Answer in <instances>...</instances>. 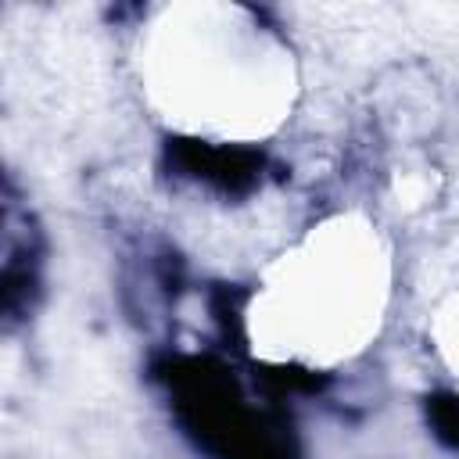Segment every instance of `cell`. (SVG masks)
Returning a JSON list of instances; mask_svg holds the SVG:
<instances>
[{
    "label": "cell",
    "mask_w": 459,
    "mask_h": 459,
    "mask_svg": "<svg viewBox=\"0 0 459 459\" xmlns=\"http://www.w3.org/2000/svg\"><path fill=\"white\" fill-rule=\"evenodd\" d=\"M151 122L204 147H255L294 115L301 72L290 39L240 4H165L133 47Z\"/></svg>",
    "instance_id": "1"
},
{
    "label": "cell",
    "mask_w": 459,
    "mask_h": 459,
    "mask_svg": "<svg viewBox=\"0 0 459 459\" xmlns=\"http://www.w3.org/2000/svg\"><path fill=\"white\" fill-rule=\"evenodd\" d=\"M394 276V244L373 215L316 219L258 269L244 301L247 351L301 373L351 366L387 326Z\"/></svg>",
    "instance_id": "2"
},
{
    "label": "cell",
    "mask_w": 459,
    "mask_h": 459,
    "mask_svg": "<svg viewBox=\"0 0 459 459\" xmlns=\"http://www.w3.org/2000/svg\"><path fill=\"white\" fill-rule=\"evenodd\" d=\"M427 344L430 359L448 384L452 398L459 402V283L437 298V305L427 316Z\"/></svg>",
    "instance_id": "3"
}]
</instances>
